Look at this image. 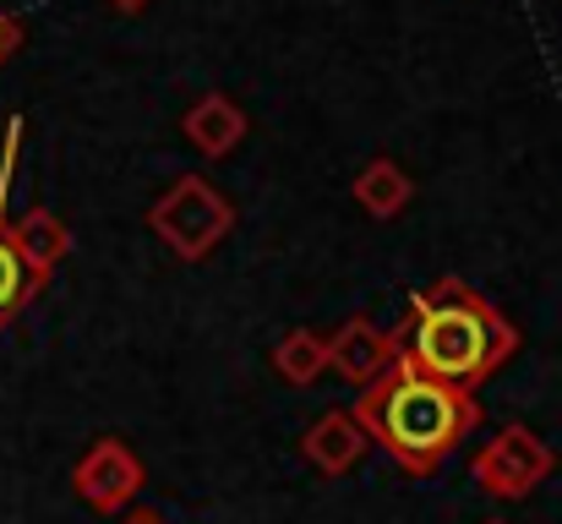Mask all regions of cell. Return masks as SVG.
<instances>
[{"mask_svg": "<svg viewBox=\"0 0 562 524\" xmlns=\"http://www.w3.org/2000/svg\"><path fill=\"white\" fill-rule=\"evenodd\" d=\"M393 345L398 360L437 377V382H453L464 393H475L486 377H497L514 349H519V328L481 296L470 290L464 279H437L431 290L409 296V312L404 323L393 328Z\"/></svg>", "mask_w": 562, "mask_h": 524, "instance_id": "1", "label": "cell"}, {"mask_svg": "<svg viewBox=\"0 0 562 524\" xmlns=\"http://www.w3.org/2000/svg\"><path fill=\"white\" fill-rule=\"evenodd\" d=\"M356 421L367 426L372 448H382L404 476H437L481 426V399L393 360L356 393Z\"/></svg>", "mask_w": 562, "mask_h": 524, "instance_id": "2", "label": "cell"}, {"mask_svg": "<svg viewBox=\"0 0 562 524\" xmlns=\"http://www.w3.org/2000/svg\"><path fill=\"white\" fill-rule=\"evenodd\" d=\"M148 230L181 257V263H207L229 230H235V202L207 180V175H176L154 208H148Z\"/></svg>", "mask_w": 562, "mask_h": 524, "instance_id": "3", "label": "cell"}, {"mask_svg": "<svg viewBox=\"0 0 562 524\" xmlns=\"http://www.w3.org/2000/svg\"><path fill=\"white\" fill-rule=\"evenodd\" d=\"M552 470H558V454H552L547 437H541L536 426H525V421H514V426H503L497 437H486V443L475 448V459H470L475 487H481L486 498H497V503H525V498H536Z\"/></svg>", "mask_w": 562, "mask_h": 524, "instance_id": "4", "label": "cell"}, {"mask_svg": "<svg viewBox=\"0 0 562 524\" xmlns=\"http://www.w3.org/2000/svg\"><path fill=\"white\" fill-rule=\"evenodd\" d=\"M71 487L93 514H126L137 503V492L148 487V470L121 437H93L82 448V459L71 465Z\"/></svg>", "mask_w": 562, "mask_h": 524, "instance_id": "5", "label": "cell"}, {"mask_svg": "<svg viewBox=\"0 0 562 524\" xmlns=\"http://www.w3.org/2000/svg\"><path fill=\"white\" fill-rule=\"evenodd\" d=\"M16 148H22V121L5 126V154H0V328H11V317L44 290L33 279V268L22 263V252L11 246V219H5V191H11V170H16Z\"/></svg>", "mask_w": 562, "mask_h": 524, "instance_id": "6", "label": "cell"}, {"mask_svg": "<svg viewBox=\"0 0 562 524\" xmlns=\"http://www.w3.org/2000/svg\"><path fill=\"white\" fill-rule=\"evenodd\" d=\"M367 448H372V437H367V426L356 421V410H323L312 426H306V437H301V454H306V465L317 470V476H350L361 459H367Z\"/></svg>", "mask_w": 562, "mask_h": 524, "instance_id": "7", "label": "cell"}, {"mask_svg": "<svg viewBox=\"0 0 562 524\" xmlns=\"http://www.w3.org/2000/svg\"><path fill=\"white\" fill-rule=\"evenodd\" d=\"M393 360H398V345H393L387 328H376L372 317H345V323L328 334V366H334L339 377H350L356 388L376 382Z\"/></svg>", "mask_w": 562, "mask_h": 524, "instance_id": "8", "label": "cell"}, {"mask_svg": "<svg viewBox=\"0 0 562 524\" xmlns=\"http://www.w3.org/2000/svg\"><path fill=\"white\" fill-rule=\"evenodd\" d=\"M181 132H187V143L202 159H229V154L246 143L251 126H246V110H240L229 93H202L187 115H181Z\"/></svg>", "mask_w": 562, "mask_h": 524, "instance_id": "9", "label": "cell"}, {"mask_svg": "<svg viewBox=\"0 0 562 524\" xmlns=\"http://www.w3.org/2000/svg\"><path fill=\"white\" fill-rule=\"evenodd\" d=\"M11 246L22 252V263L33 268V279L49 285V274L71 257V230L49 208H27V213L11 219Z\"/></svg>", "mask_w": 562, "mask_h": 524, "instance_id": "10", "label": "cell"}, {"mask_svg": "<svg viewBox=\"0 0 562 524\" xmlns=\"http://www.w3.org/2000/svg\"><path fill=\"white\" fill-rule=\"evenodd\" d=\"M350 197H356V208H361L367 219L387 224V219H398V213L415 202V180H409V170H404L398 159L382 154V159H367V165H361Z\"/></svg>", "mask_w": 562, "mask_h": 524, "instance_id": "11", "label": "cell"}, {"mask_svg": "<svg viewBox=\"0 0 562 524\" xmlns=\"http://www.w3.org/2000/svg\"><path fill=\"white\" fill-rule=\"evenodd\" d=\"M273 371H279L284 382H295V388L317 382V377L328 371V334H317V328H290V334L273 345Z\"/></svg>", "mask_w": 562, "mask_h": 524, "instance_id": "12", "label": "cell"}, {"mask_svg": "<svg viewBox=\"0 0 562 524\" xmlns=\"http://www.w3.org/2000/svg\"><path fill=\"white\" fill-rule=\"evenodd\" d=\"M16 44H22V22H16L11 11H0V66L16 55Z\"/></svg>", "mask_w": 562, "mask_h": 524, "instance_id": "13", "label": "cell"}, {"mask_svg": "<svg viewBox=\"0 0 562 524\" xmlns=\"http://www.w3.org/2000/svg\"><path fill=\"white\" fill-rule=\"evenodd\" d=\"M110 5H115V11H126V16H137V11H148L154 0H110Z\"/></svg>", "mask_w": 562, "mask_h": 524, "instance_id": "14", "label": "cell"}, {"mask_svg": "<svg viewBox=\"0 0 562 524\" xmlns=\"http://www.w3.org/2000/svg\"><path fill=\"white\" fill-rule=\"evenodd\" d=\"M121 524H165V520H159V514H148V509H143V514H126V520H121Z\"/></svg>", "mask_w": 562, "mask_h": 524, "instance_id": "15", "label": "cell"}, {"mask_svg": "<svg viewBox=\"0 0 562 524\" xmlns=\"http://www.w3.org/2000/svg\"><path fill=\"white\" fill-rule=\"evenodd\" d=\"M486 524H503V520H486Z\"/></svg>", "mask_w": 562, "mask_h": 524, "instance_id": "16", "label": "cell"}]
</instances>
